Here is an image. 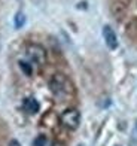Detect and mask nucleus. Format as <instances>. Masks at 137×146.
<instances>
[{"mask_svg":"<svg viewBox=\"0 0 137 146\" xmlns=\"http://www.w3.org/2000/svg\"><path fill=\"white\" fill-rule=\"evenodd\" d=\"M49 88L52 91V94H54L58 100L69 98L70 96H73V91H75L71 81L67 76L60 75V73H57V75L52 76V79L49 81Z\"/></svg>","mask_w":137,"mask_h":146,"instance_id":"1","label":"nucleus"},{"mask_svg":"<svg viewBox=\"0 0 137 146\" xmlns=\"http://www.w3.org/2000/svg\"><path fill=\"white\" fill-rule=\"evenodd\" d=\"M25 55L28 58V63L37 66H43L46 63V49L39 43H28L25 46Z\"/></svg>","mask_w":137,"mask_h":146,"instance_id":"2","label":"nucleus"},{"mask_svg":"<svg viewBox=\"0 0 137 146\" xmlns=\"http://www.w3.org/2000/svg\"><path fill=\"white\" fill-rule=\"evenodd\" d=\"M60 121H61V124L66 128L76 130L77 127H79V124H81V113H79L77 109H67V110H64L61 113Z\"/></svg>","mask_w":137,"mask_h":146,"instance_id":"3","label":"nucleus"},{"mask_svg":"<svg viewBox=\"0 0 137 146\" xmlns=\"http://www.w3.org/2000/svg\"><path fill=\"white\" fill-rule=\"evenodd\" d=\"M103 37H104V42H106L107 48H110V49L118 48V37H116V33L113 31L112 27L104 25L103 27Z\"/></svg>","mask_w":137,"mask_h":146,"instance_id":"4","label":"nucleus"},{"mask_svg":"<svg viewBox=\"0 0 137 146\" xmlns=\"http://www.w3.org/2000/svg\"><path fill=\"white\" fill-rule=\"evenodd\" d=\"M23 108H24L25 112H28V113L33 115V113H37L39 112V108H40V106H39V102L34 97H27L23 102Z\"/></svg>","mask_w":137,"mask_h":146,"instance_id":"5","label":"nucleus"},{"mask_svg":"<svg viewBox=\"0 0 137 146\" xmlns=\"http://www.w3.org/2000/svg\"><path fill=\"white\" fill-rule=\"evenodd\" d=\"M14 24H15V29H21L25 24V15L23 12H17V15L14 18Z\"/></svg>","mask_w":137,"mask_h":146,"instance_id":"6","label":"nucleus"},{"mask_svg":"<svg viewBox=\"0 0 137 146\" xmlns=\"http://www.w3.org/2000/svg\"><path fill=\"white\" fill-rule=\"evenodd\" d=\"M46 143H48V139H46V136L40 134V136H37V137L34 139L33 146H46Z\"/></svg>","mask_w":137,"mask_h":146,"instance_id":"7","label":"nucleus"},{"mask_svg":"<svg viewBox=\"0 0 137 146\" xmlns=\"http://www.w3.org/2000/svg\"><path fill=\"white\" fill-rule=\"evenodd\" d=\"M19 67L23 69V72H24L27 76H30L31 72H33V70H31V64L27 63V61H19Z\"/></svg>","mask_w":137,"mask_h":146,"instance_id":"8","label":"nucleus"},{"mask_svg":"<svg viewBox=\"0 0 137 146\" xmlns=\"http://www.w3.org/2000/svg\"><path fill=\"white\" fill-rule=\"evenodd\" d=\"M8 146H21V143H19L18 140H15V139H14V140H11L9 142V145Z\"/></svg>","mask_w":137,"mask_h":146,"instance_id":"9","label":"nucleus"},{"mask_svg":"<svg viewBox=\"0 0 137 146\" xmlns=\"http://www.w3.org/2000/svg\"><path fill=\"white\" fill-rule=\"evenodd\" d=\"M51 146H64V145L60 143V142H54V143H51Z\"/></svg>","mask_w":137,"mask_h":146,"instance_id":"10","label":"nucleus"}]
</instances>
